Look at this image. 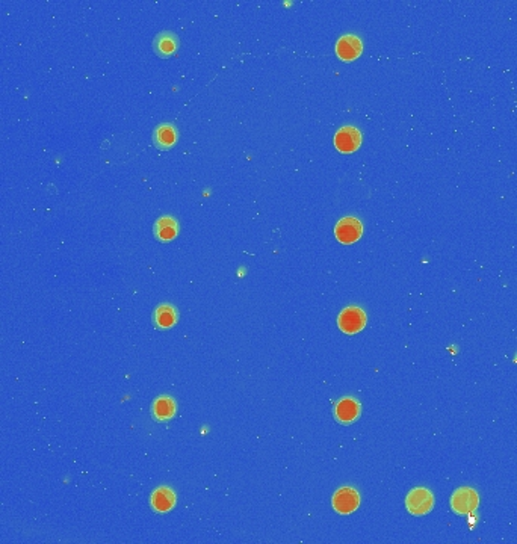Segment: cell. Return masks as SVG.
<instances>
[{"instance_id":"cell-1","label":"cell","mask_w":517,"mask_h":544,"mask_svg":"<svg viewBox=\"0 0 517 544\" xmlns=\"http://www.w3.org/2000/svg\"><path fill=\"white\" fill-rule=\"evenodd\" d=\"M405 508L407 511L413 515H425L434 508V496L431 490L425 487H416L410 490V493L405 497Z\"/></svg>"},{"instance_id":"cell-2","label":"cell","mask_w":517,"mask_h":544,"mask_svg":"<svg viewBox=\"0 0 517 544\" xmlns=\"http://www.w3.org/2000/svg\"><path fill=\"white\" fill-rule=\"evenodd\" d=\"M368 316L360 307L350 305L339 313L338 326L345 334H357L366 326Z\"/></svg>"},{"instance_id":"cell-3","label":"cell","mask_w":517,"mask_h":544,"mask_svg":"<svg viewBox=\"0 0 517 544\" xmlns=\"http://www.w3.org/2000/svg\"><path fill=\"white\" fill-rule=\"evenodd\" d=\"M451 508L458 515H467L474 513L479 505V496L477 490L470 487H460L451 496Z\"/></svg>"},{"instance_id":"cell-4","label":"cell","mask_w":517,"mask_h":544,"mask_svg":"<svg viewBox=\"0 0 517 544\" xmlns=\"http://www.w3.org/2000/svg\"><path fill=\"white\" fill-rule=\"evenodd\" d=\"M331 505L336 513L348 515L360 506V494L354 487H340L333 494Z\"/></svg>"},{"instance_id":"cell-5","label":"cell","mask_w":517,"mask_h":544,"mask_svg":"<svg viewBox=\"0 0 517 544\" xmlns=\"http://www.w3.org/2000/svg\"><path fill=\"white\" fill-rule=\"evenodd\" d=\"M363 234V224L359 218L354 216H345L336 224L334 227V236L340 243L351 245L357 242Z\"/></svg>"},{"instance_id":"cell-6","label":"cell","mask_w":517,"mask_h":544,"mask_svg":"<svg viewBox=\"0 0 517 544\" xmlns=\"http://www.w3.org/2000/svg\"><path fill=\"white\" fill-rule=\"evenodd\" d=\"M361 145V133L354 126H343L334 135V147L340 153L350 154L357 151Z\"/></svg>"},{"instance_id":"cell-7","label":"cell","mask_w":517,"mask_h":544,"mask_svg":"<svg viewBox=\"0 0 517 544\" xmlns=\"http://www.w3.org/2000/svg\"><path fill=\"white\" fill-rule=\"evenodd\" d=\"M361 414V405L356 398L345 396L340 398L334 405V417L342 425H351L356 422Z\"/></svg>"},{"instance_id":"cell-8","label":"cell","mask_w":517,"mask_h":544,"mask_svg":"<svg viewBox=\"0 0 517 544\" xmlns=\"http://www.w3.org/2000/svg\"><path fill=\"white\" fill-rule=\"evenodd\" d=\"M363 52V43L359 38L357 35H343L336 43V54H338L339 59L345 62H351L354 59H357Z\"/></svg>"},{"instance_id":"cell-9","label":"cell","mask_w":517,"mask_h":544,"mask_svg":"<svg viewBox=\"0 0 517 544\" xmlns=\"http://www.w3.org/2000/svg\"><path fill=\"white\" fill-rule=\"evenodd\" d=\"M176 502H177V496L174 493V490L167 487V485L158 487L150 496L151 508L154 511L160 513V514H165V513L171 511L172 508L176 506Z\"/></svg>"},{"instance_id":"cell-10","label":"cell","mask_w":517,"mask_h":544,"mask_svg":"<svg viewBox=\"0 0 517 544\" xmlns=\"http://www.w3.org/2000/svg\"><path fill=\"white\" fill-rule=\"evenodd\" d=\"M179 139V132L174 124L162 123L153 132V142L159 150H170Z\"/></svg>"},{"instance_id":"cell-11","label":"cell","mask_w":517,"mask_h":544,"mask_svg":"<svg viewBox=\"0 0 517 544\" xmlns=\"http://www.w3.org/2000/svg\"><path fill=\"white\" fill-rule=\"evenodd\" d=\"M153 49L160 58H168L179 49V36L174 32L163 31L153 40Z\"/></svg>"},{"instance_id":"cell-12","label":"cell","mask_w":517,"mask_h":544,"mask_svg":"<svg viewBox=\"0 0 517 544\" xmlns=\"http://www.w3.org/2000/svg\"><path fill=\"white\" fill-rule=\"evenodd\" d=\"M176 411H177L176 401L168 395H162V396L156 398L151 405L153 417L159 422H165V421L172 419V417L176 416Z\"/></svg>"},{"instance_id":"cell-13","label":"cell","mask_w":517,"mask_h":544,"mask_svg":"<svg viewBox=\"0 0 517 544\" xmlns=\"http://www.w3.org/2000/svg\"><path fill=\"white\" fill-rule=\"evenodd\" d=\"M153 321H154V324H156L158 328H162V330L172 328V326H174L179 321L177 308L168 303H163V304L158 305L156 310H154V313H153Z\"/></svg>"},{"instance_id":"cell-14","label":"cell","mask_w":517,"mask_h":544,"mask_svg":"<svg viewBox=\"0 0 517 544\" xmlns=\"http://www.w3.org/2000/svg\"><path fill=\"white\" fill-rule=\"evenodd\" d=\"M179 234V222L172 216H162L154 224V236L160 242H170Z\"/></svg>"}]
</instances>
